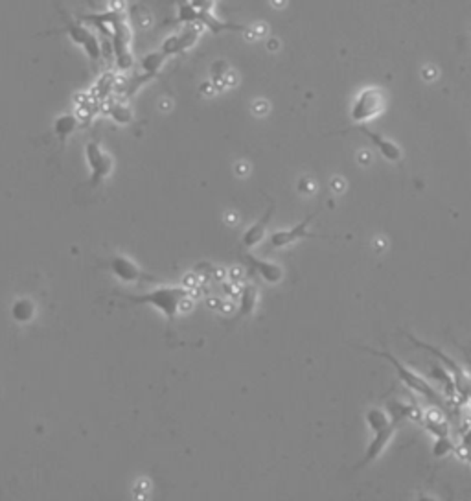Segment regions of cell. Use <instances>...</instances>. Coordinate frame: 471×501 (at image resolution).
<instances>
[{
	"label": "cell",
	"mask_w": 471,
	"mask_h": 501,
	"mask_svg": "<svg viewBox=\"0 0 471 501\" xmlns=\"http://www.w3.org/2000/svg\"><path fill=\"white\" fill-rule=\"evenodd\" d=\"M190 297V290L186 288H178V286H164V288H157L147 293L131 297V300L137 304H149L153 308L159 310L168 321H174L177 317V313L181 312V304Z\"/></svg>",
	"instance_id": "6da1fadb"
},
{
	"label": "cell",
	"mask_w": 471,
	"mask_h": 501,
	"mask_svg": "<svg viewBox=\"0 0 471 501\" xmlns=\"http://www.w3.org/2000/svg\"><path fill=\"white\" fill-rule=\"evenodd\" d=\"M363 350H366V352H370V354L380 356V358L387 359V361H389V364L396 368V374H398V378L402 380L403 383H405V385L409 387V389H412V391L416 393V395L427 398L431 404L438 405V407H444V398L440 396V393L436 391L435 387L429 385V383H427L426 380L420 376V374H416L414 371H411L407 365H403L402 361L396 358V356H392L390 352H387V350H374V349H368V347H365Z\"/></svg>",
	"instance_id": "7a4b0ae2"
},
{
	"label": "cell",
	"mask_w": 471,
	"mask_h": 501,
	"mask_svg": "<svg viewBox=\"0 0 471 501\" xmlns=\"http://www.w3.org/2000/svg\"><path fill=\"white\" fill-rule=\"evenodd\" d=\"M387 109V94L380 87H365L357 92L350 107V120L356 124L370 122Z\"/></svg>",
	"instance_id": "3957f363"
},
{
	"label": "cell",
	"mask_w": 471,
	"mask_h": 501,
	"mask_svg": "<svg viewBox=\"0 0 471 501\" xmlns=\"http://www.w3.org/2000/svg\"><path fill=\"white\" fill-rule=\"evenodd\" d=\"M85 159L91 170V186H100L113 171V159L100 147L96 140H89L85 144Z\"/></svg>",
	"instance_id": "277c9868"
},
{
	"label": "cell",
	"mask_w": 471,
	"mask_h": 501,
	"mask_svg": "<svg viewBox=\"0 0 471 501\" xmlns=\"http://www.w3.org/2000/svg\"><path fill=\"white\" fill-rule=\"evenodd\" d=\"M64 32L69 33V37L76 43V45L81 46L92 63H100L101 57H103V48L100 46L98 37L94 35L89 28L81 26V24L69 23L67 24V28H64Z\"/></svg>",
	"instance_id": "5b68a950"
},
{
	"label": "cell",
	"mask_w": 471,
	"mask_h": 501,
	"mask_svg": "<svg viewBox=\"0 0 471 501\" xmlns=\"http://www.w3.org/2000/svg\"><path fill=\"white\" fill-rule=\"evenodd\" d=\"M317 216L315 214H310V216L306 218L304 221H300V223H297L295 227H291V229H285V230H275L273 235H271L269 238V244L271 247L275 249H282V247H288V245L295 244V242H300V240H307V238H322V236L319 235H313V232H310V223L313 221V218Z\"/></svg>",
	"instance_id": "8992f818"
},
{
	"label": "cell",
	"mask_w": 471,
	"mask_h": 501,
	"mask_svg": "<svg viewBox=\"0 0 471 501\" xmlns=\"http://www.w3.org/2000/svg\"><path fill=\"white\" fill-rule=\"evenodd\" d=\"M348 131H357V133H363L366 138H370L372 144L375 146V150L381 153V157L383 159H387L389 162H399L402 161V147L398 146L396 142H392L390 138L383 137V135L375 133V131H372L370 128H366V125H356V128H350V129H344V131H341V133H348Z\"/></svg>",
	"instance_id": "52a82bcc"
},
{
	"label": "cell",
	"mask_w": 471,
	"mask_h": 501,
	"mask_svg": "<svg viewBox=\"0 0 471 501\" xmlns=\"http://www.w3.org/2000/svg\"><path fill=\"white\" fill-rule=\"evenodd\" d=\"M396 428H398V424L392 422V424H389L387 428L380 429V432H374V437H372V441L368 442V446H366L361 461H359V463H357L353 468H363V466L374 463V461L378 459L381 454H383L385 448L389 446L390 439H392L394 433H396Z\"/></svg>",
	"instance_id": "ba28073f"
},
{
	"label": "cell",
	"mask_w": 471,
	"mask_h": 501,
	"mask_svg": "<svg viewBox=\"0 0 471 501\" xmlns=\"http://www.w3.org/2000/svg\"><path fill=\"white\" fill-rule=\"evenodd\" d=\"M199 35H201L199 28L188 26L184 32L175 33V35L168 37V39L162 43V52H164L168 57H171V55H177V54H183V52L190 50V48L195 45L197 39H199Z\"/></svg>",
	"instance_id": "9c48e42d"
},
{
	"label": "cell",
	"mask_w": 471,
	"mask_h": 501,
	"mask_svg": "<svg viewBox=\"0 0 471 501\" xmlns=\"http://www.w3.org/2000/svg\"><path fill=\"white\" fill-rule=\"evenodd\" d=\"M247 262L249 266L258 273V275L263 278L269 284H278L282 278H284V269L275 262H269V260H261V258H256L254 254H247Z\"/></svg>",
	"instance_id": "30bf717a"
},
{
	"label": "cell",
	"mask_w": 471,
	"mask_h": 501,
	"mask_svg": "<svg viewBox=\"0 0 471 501\" xmlns=\"http://www.w3.org/2000/svg\"><path fill=\"white\" fill-rule=\"evenodd\" d=\"M109 269L115 273L122 282H138L144 278V273L140 271V267L135 266V264L125 257L110 258Z\"/></svg>",
	"instance_id": "8fae6325"
},
{
	"label": "cell",
	"mask_w": 471,
	"mask_h": 501,
	"mask_svg": "<svg viewBox=\"0 0 471 501\" xmlns=\"http://www.w3.org/2000/svg\"><path fill=\"white\" fill-rule=\"evenodd\" d=\"M273 212H275V207L271 205L269 210L263 214V218L245 230V235H243V245H245V247H254V245H258L261 240L266 238V230H267V225H269V220L271 216H273Z\"/></svg>",
	"instance_id": "7c38bea8"
},
{
	"label": "cell",
	"mask_w": 471,
	"mask_h": 501,
	"mask_svg": "<svg viewBox=\"0 0 471 501\" xmlns=\"http://www.w3.org/2000/svg\"><path fill=\"white\" fill-rule=\"evenodd\" d=\"M78 124H79L78 116L72 115V113H64V115H61L55 118L54 133L57 135V138H59L61 142H64V140H67V138H69L70 135L76 131Z\"/></svg>",
	"instance_id": "4fadbf2b"
},
{
	"label": "cell",
	"mask_w": 471,
	"mask_h": 501,
	"mask_svg": "<svg viewBox=\"0 0 471 501\" xmlns=\"http://www.w3.org/2000/svg\"><path fill=\"white\" fill-rule=\"evenodd\" d=\"M258 303V290L256 286L247 284L239 290V317H247L254 312Z\"/></svg>",
	"instance_id": "5bb4252c"
},
{
	"label": "cell",
	"mask_w": 471,
	"mask_h": 501,
	"mask_svg": "<svg viewBox=\"0 0 471 501\" xmlns=\"http://www.w3.org/2000/svg\"><path fill=\"white\" fill-rule=\"evenodd\" d=\"M390 415V420L396 424H399L405 419H420L421 415L420 411L411 404H403V402H389V407H387Z\"/></svg>",
	"instance_id": "9a60e30c"
},
{
	"label": "cell",
	"mask_w": 471,
	"mask_h": 501,
	"mask_svg": "<svg viewBox=\"0 0 471 501\" xmlns=\"http://www.w3.org/2000/svg\"><path fill=\"white\" fill-rule=\"evenodd\" d=\"M365 420L366 426H368V429H370L372 433L380 432V429L387 428L389 424H392L389 411L383 410V407H370V410L365 413Z\"/></svg>",
	"instance_id": "2e32d148"
},
{
	"label": "cell",
	"mask_w": 471,
	"mask_h": 501,
	"mask_svg": "<svg viewBox=\"0 0 471 501\" xmlns=\"http://www.w3.org/2000/svg\"><path fill=\"white\" fill-rule=\"evenodd\" d=\"M166 60H168V55L162 50L147 54L142 60V63H140V67H142L144 70V79H149L153 78V76H157V74L160 72V69H162V64L166 63Z\"/></svg>",
	"instance_id": "e0dca14e"
},
{
	"label": "cell",
	"mask_w": 471,
	"mask_h": 501,
	"mask_svg": "<svg viewBox=\"0 0 471 501\" xmlns=\"http://www.w3.org/2000/svg\"><path fill=\"white\" fill-rule=\"evenodd\" d=\"M11 315L17 322H28L35 315V306L30 299H18L11 308Z\"/></svg>",
	"instance_id": "ac0fdd59"
},
{
	"label": "cell",
	"mask_w": 471,
	"mask_h": 501,
	"mask_svg": "<svg viewBox=\"0 0 471 501\" xmlns=\"http://www.w3.org/2000/svg\"><path fill=\"white\" fill-rule=\"evenodd\" d=\"M453 451H457V444L449 439V435L436 437L435 444H433V457L442 459V457L449 456V454H453Z\"/></svg>",
	"instance_id": "d6986e66"
},
{
	"label": "cell",
	"mask_w": 471,
	"mask_h": 501,
	"mask_svg": "<svg viewBox=\"0 0 471 501\" xmlns=\"http://www.w3.org/2000/svg\"><path fill=\"white\" fill-rule=\"evenodd\" d=\"M110 118L115 120L116 124H131L133 122V111L129 109L127 106H124V103H116V106L110 107L109 111Z\"/></svg>",
	"instance_id": "ffe728a7"
},
{
	"label": "cell",
	"mask_w": 471,
	"mask_h": 501,
	"mask_svg": "<svg viewBox=\"0 0 471 501\" xmlns=\"http://www.w3.org/2000/svg\"><path fill=\"white\" fill-rule=\"evenodd\" d=\"M426 428L429 429V433H433L435 437H442V435H449V426L446 420H442L440 417H426Z\"/></svg>",
	"instance_id": "44dd1931"
},
{
	"label": "cell",
	"mask_w": 471,
	"mask_h": 501,
	"mask_svg": "<svg viewBox=\"0 0 471 501\" xmlns=\"http://www.w3.org/2000/svg\"><path fill=\"white\" fill-rule=\"evenodd\" d=\"M463 450H471V428L463 435Z\"/></svg>",
	"instance_id": "7402d4cb"
},
{
	"label": "cell",
	"mask_w": 471,
	"mask_h": 501,
	"mask_svg": "<svg viewBox=\"0 0 471 501\" xmlns=\"http://www.w3.org/2000/svg\"><path fill=\"white\" fill-rule=\"evenodd\" d=\"M184 281H186V284H184V288H186V290H192L193 286H197V276L195 275H188L186 278H184Z\"/></svg>",
	"instance_id": "603a6c76"
},
{
	"label": "cell",
	"mask_w": 471,
	"mask_h": 501,
	"mask_svg": "<svg viewBox=\"0 0 471 501\" xmlns=\"http://www.w3.org/2000/svg\"><path fill=\"white\" fill-rule=\"evenodd\" d=\"M306 186V192H312L313 190V183L310 179H302V183H300V188H304Z\"/></svg>",
	"instance_id": "cb8c5ba5"
},
{
	"label": "cell",
	"mask_w": 471,
	"mask_h": 501,
	"mask_svg": "<svg viewBox=\"0 0 471 501\" xmlns=\"http://www.w3.org/2000/svg\"><path fill=\"white\" fill-rule=\"evenodd\" d=\"M470 43H471V35H470Z\"/></svg>",
	"instance_id": "d4e9b609"
}]
</instances>
